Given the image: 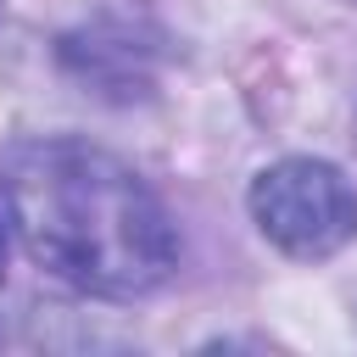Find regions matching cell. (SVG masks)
<instances>
[{
    "mask_svg": "<svg viewBox=\"0 0 357 357\" xmlns=\"http://www.w3.org/2000/svg\"><path fill=\"white\" fill-rule=\"evenodd\" d=\"M0 279H6V223H0Z\"/></svg>",
    "mask_w": 357,
    "mask_h": 357,
    "instance_id": "obj_3",
    "label": "cell"
},
{
    "mask_svg": "<svg viewBox=\"0 0 357 357\" xmlns=\"http://www.w3.org/2000/svg\"><path fill=\"white\" fill-rule=\"evenodd\" d=\"M251 218L284 257L324 262L357 234V190L329 162L284 156L251 178Z\"/></svg>",
    "mask_w": 357,
    "mask_h": 357,
    "instance_id": "obj_2",
    "label": "cell"
},
{
    "mask_svg": "<svg viewBox=\"0 0 357 357\" xmlns=\"http://www.w3.org/2000/svg\"><path fill=\"white\" fill-rule=\"evenodd\" d=\"M0 195L28 257L84 296H151L178 262V234L162 201L100 145L11 139L0 151Z\"/></svg>",
    "mask_w": 357,
    "mask_h": 357,
    "instance_id": "obj_1",
    "label": "cell"
}]
</instances>
